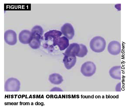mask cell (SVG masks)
I'll return each mask as SVG.
<instances>
[{"label":"cell","instance_id":"1","mask_svg":"<svg viewBox=\"0 0 129 108\" xmlns=\"http://www.w3.org/2000/svg\"><path fill=\"white\" fill-rule=\"evenodd\" d=\"M105 40L101 36L94 37L90 42V47L92 51L100 53L104 51L106 47Z\"/></svg>","mask_w":129,"mask_h":108},{"label":"cell","instance_id":"2","mask_svg":"<svg viewBox=\"0 0 129 108\" xmlns=\"http://www.w3.org/2000/svg\"><path fill=\"white\" fill-rule=\"evenodd\" d=\"M20 88V82L16 78H10L5 84V92H18Z\"/></svg>","mask_w":129,"mask_h":108},{"label":"cell","instance_id":"3","mask_svg":"<svg viewBox=\"0 0 129 108\" xmlns=\"http://www.w3.org/2000/svg\"><path fill=\"white\" fill-rule=\"evenodd\" d=\"M80 71L83 75L90 77L95 74L96 71V67L93 62L87 61L82 64Z\"/></svg>","mask_w":129,"mask_h":108},{"label":"cell","instance_id":"4","mask_svg":"<svg viewBox=\"0 0 129 108\" xmlns=\"http://www.w3.org/2000/svg\"><path fill=\"white\" fill-rule=\"evenodd\" d=\"M5 41L11 46L14 45L17 42V34L14 30H8L5 32Z\"/></svg>","mask_w":129,"mask_h":108},{"label":"cell","instance_id":"5","mask_svg":"<svg viewBox=\"0 0 129 108\" xmlns=\"http://www.w3.org/2000/svg\"><path fill=\"white\" fill-rule=\"evenodd\" d=\"M61 32L68 40H72L75 35L74 28L72 24L66 23L61 28Z\"/></svg>","mask_w":129,"mask_h":108},{"label":"cell","instance_id":"6","mask_svg":"<svg viewBox=\"0 0 129 108\" xmlns=\"http://www.w3.org/2000/svg\"><path fill=\"white\" fill-rule=\"evenodd\" d=\"M108 51L112 55H117L121 53V46L119 42L112 41L110 42L108 46Z\"/></svg>","mask_w":129,"mask_h":108},{"label":"cell","instance_id":"7","mask_svg":"<svg viewBox=\"0 0 129 108\" xmlns=\"http://www.w3.org/2000/svg\"><path fill=\"white\" fill-rule=\"evenodd\" d=\"M69 40L65 36L60 37L53 40V46L57 45L60 51H64L70 45Z\"/></svg>","mask_w":129,"mask_h":108},{"label":"cell","instance_id":"8","mask_svg":"<svg viewBox=\"0 0 129 108\" xmlns=\"http://www.w3.org/2000/svg\"><path fill=\"white\" fill-rule=\"evenodd\" d=\"M32 39L33 37L31 32L29 30H22L19 34V41L21 43L23 44H29Z\"/></svg>","mask_w":129,"mask_h":108},{"label":"cell","instance_id":"9","mask_svg":"<svg viewBox=\"0 0 129 108\" xmlns=\"http://www.w3.org/2000/svg\"><path fill=\"white\" fill-rule=\"evenodd\" d=\"M80 50V46L79 44L76 43H73L70 44L67 48L66 51L63 53L64 55L77 56Z\"/></svg>","mask_w":129,"mask_h":108},{"label":"cell","instance_id":"10","mask_svg":"<svg viewBox=\"0 0 129 108\" xmlns=\"http://www.w3.org/2000/svg\"><path fill=\"white\" fill-rule=\"evenodd\" d=\"M63 62L66 68L68 70L72 69L75 66L76 62V56L64 55Z\"/></svg>","mask_w":129,"mask_h":108},{"label":"cell","instance_id":"11","mask_svg":"<svg viewBox=\"0 0 129 108\" xmlns=\"http://www.w3.org/2000/svg\"><path fill=\"white\" fill-rule=\"evenodd\" d=\"M110 75L114 79L121 80V67L116 66L112 67L109 71Z\"/></svg>","mask_w":129,"mask_h":108},{"label":"cell","instance_id":"12","mask_svg":"<svg viewBox=\"0 0 129 108\" xmlns=\"http://www.w3.org/2000/svg\"><path fill=\"white\" fill-rule=\"evenodd\" d=\"M62 35V33L60 31L56 30H50L45 33L44 34L45 40H48L52 38L53 40H54L60 37Z\"/></svg>","mask_w":129,"mask_h":108},{"label":"cell","instance_id":"13","mask_svg":"<svg viewBox=\"0 0 129 108\" xmlns=\"http://www.w3.org/2000/svg\"><path fill=\"white\" fill-rule=\"evenodd\" d=\"M31 34L33 38L40 40L44 34V30L40 26H36L32 29Z\"/></svg>","mask_w":129,"mask_h":108},{"label":"cell","instance_id":"14","mask_svg":"<svg viewBox=\"0 0 129 108\" xmlns=\"http://www.w3.org/2000/svg\"><path fill=\"white\" fill-rule=\"evenodd\" d=\"M49 80L51 83L55 85L60 84L63 81L62 76L58 73H53L49 76Z\"/></svg>","mask_w":129,"mask_h":108},{"label":"cell","instance_id":"15","mask_svg":"<svg viewBox=\"0 0 129 108\" xmlns=\"http://www.w3.org/2000/svg\"><path fill=\"white\" fill-rule=\"evenodd\" d=\"M80 46V50L76 57L82 58L85 57L88 53L87 48L86 46L82 44H79Z\"/></svg>","mask_w":129,"mask_h":108},{"label":"cell","instance_id":"16","mask_svg":"<svg viewBox=\"0 0 129 108\" xmlns=\"http://www.w3.org/2000/svg\"><path fill=\"white\" fill-rule=\"evenodd\" d=\"M31 48L34 49H37L39 48L41 45V41L40 40L33 38L32 40H31L30 43L29 44Z\"/></svg>","mask_w":129,"mask_h":108},{"label":"cell","instance_id":"17","mask_svg":"<svg viewBox=\"0 0 129 108\" xmlns=\"http://www.w3.org/2000/svg\"><path fill=\"white\" fill-rule=\"evenodd\" d=\"M51 92H62L63 90L61 89L59 87H55L52 89L50 90Z\"/></svg>","mask_w":129,"mask_h":108},{"label":"cell","instance_id":"18","mask_svg":"<svg viewBox=\"0 0 129 108\" xmlns=\"http://www.w3.org/2000/svg\"><path fill=\"white\" fill-rule=\"evenodd\" d=\"M116 91L117 92H119L121 91V84L120 83H119L118 84L116 85Z\"/></svg>","mask_w":129,"mask_h":108}]
</instances>
